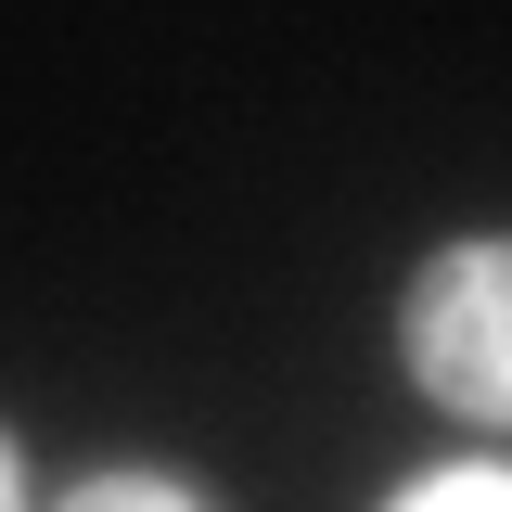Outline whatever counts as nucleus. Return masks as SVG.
<instances>
[{
    "instance_id": "nucleus-1",
    "label": "nucleus",
    "mask_w": 512,
    "mask_h": 512,
    "mask_svg": "<svg viewBox=\"0 0 512 512\" xmlns=\"http://www.w3.org/2000/svg\"><path fill=\"white\" fill-rule=\"evenodd\" d=\"M410 372L436 410L512 423V244H448L410 282Z\"/></svg>"
},
{
    "instance_id": "nucleus-2",
    "label": "nucleus",
    "mask_w": 512,
    "mask_h": 512,
    "mask_svg": "<svg viewBox=\"0 0 512 512\" xmlns=\"http://www.w3.org/2000/svg\"><path fill=\"white\" fill-rule=\"evenodd\" d=\"M384 512H512V474L500 461H448V474H410Z\"/></svg>"
},
{
    "instance_id": "nucleus-3",
    "label": "nucleus",
    "mask_w": 512,
    "mask_h": 512,
    "mask_svg": "<svg viewBox=\"0 0 512 512\" xmlns=\"http://www.w3.org/2000/svg\"><path fill=\"white\" fill-rule=\"evenodd\" d=\"M64 512H192V487H167V474H90Z\"/></svg>"
},
{
    "instance_id": "nucleus-4",
    "label": "nucleus",
    "mask_w": 512,
    "mask_h": 512,
    "mask_svg": "<svg viewBox=\"0 0 512 512\" xmlns=\"http://www.w3.org/2000/svg\"><path fill=\"white\" fill-rule=\"evenodd\" d=\"M0 512H26V474H13V436H0Z\"/></svg>"
}]
</instances>
